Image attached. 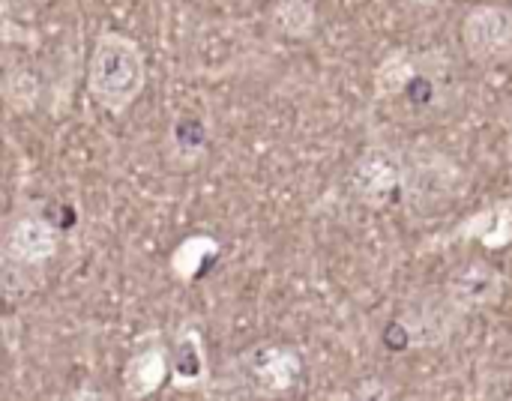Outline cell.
Segmentation results:
<instances>
[{
    "label": "cell",
    "instance_id": "obj_1",
    "mask_svg": "<svg viewBox=\"0 0 512 401\" xmlns=\"http://www.w3.org/2000/svg\"><path fill=\"white\" fill-rule=\"evenodd\" d=\"M456 69L441 51H390L375 72L378 99L399 102L411 114H441L453 102Z\"/></svg>",
    "mask_w": 512,
    "mask_h": 401
},
{
    "label": "cell",
    "instance_id": "obj_2",
    "mask_svg": "<svg viewBox=\"0 0 512 401\" xmlns=\"http://www.w3.org/2000/svg\"><path fill=\"white\" fill-rule=\"evenodd\" d=\"M147 84L144 48L117 30L99 33L87 63V93L99 108L120 117L126 114Z\"/></svg>",
    "mask_w": 512,
    "mask_h": 401
},
{
    "label": "cell",
    "instance_id": "obj_3",
    "mask_svg": "<svg viewBox=\"0 0 512 401\" xmlns=\"http://www.w3.org/2000/svg\"><path fill=\"white\" fill-rule=\"evenodd\" d=\"M465 312L450 300L444 288L414 297L384 330V342L393 351H426L441 348L459 330Z\"/></svg>",
    "mask_w": 512,
    "mask_h": 401
},
{
    "label": "cell",
    "instance_id": "obj_4",
    "mask_svg": "<svg viewBox=\"0 0 512 401\" xmlns=\"http://www.w3.org/2000/svg\"><path fill=\"white\" fill-rule=\"evenodd\" d=\"M402 162H405L402 201L420 216H429V213L450 207L465 189L462 168L441 150L414 147V150L402 153Z\"/></svg>",
    "mask_w": 512,
    "mask_h": 401
},
{
    "label": "cell",
    "instance_id": "obj_5",
    "mask_svg": "<svg viewBox=\"0 0 512 401\" xmlns=\"http://www.w3.org/2000/svg\"><path fill=\"white\" fill-rule=\"evenodd\" d=\"M348 186H351V195L372 210L393 207L396 201H402V189H405L402 153L384 144L366 147L348 174Z\"/></svg>",
    "mask_w": 512,
    "mask_h": 401
},
{
    "label": "cell",
    "instance_id": "obj_6",
    "mask_svg": "<svg viewBox=\"0 0 512 401\" xmlns=\"http://www.w3.org/2000/svg\"><path fill=\"white\" fill-rule=\"evenodd\" d=\"M462 48L477 66H498L512 60V9L480 3L462 18Z\"/></svg>",
    "mask_w": 512,
    "mask_h": 401
},
{
    "label": "cell",
    "instance_id": "obj_7",
    "mask_svg": "<svg viewBox=\"0 0 512 401\" xmlns=\"http://www.w3.org/2000/svg\"><path fill=\"white\" fill-rule=\"evenodd\" d=\"M57 228L42 216H18L3 231V258L18 270H39L57 255Z\"/></svg>",
    "mask_w": 512,
    "mask_h": 401
},
{
    "label": "cell",
    "instance_id": "obj_8",
    "mask_svg": "<svg viewBox=\"0 0 512 401\" xmlns=\"http://www.w3.org/2000/svg\"><path fill=\"white\" fill-rule=\"evenodd\" d=\"M246 378L270 396L279 393H291L303 375V360L294 348L279 345V342H258L255 348H249L240 360Z\"/></svg>",
    "mask_w": 512,
    "mask_h": 401
},
{
    "label": "cell",
    "instance_id": "obj_9",
    "mask_svg": "<svg viewBox=\"0 0 512 401\" xmlns=\"http://www.w3.org/2000/svg\"><path fill=\"white\" fill-rule=\"evenodd\" d=\"M504 288H507L504 273L498 267H492L489 261H468L444 285V291L450 294V300L465 315L483 312V309L495 306L504 297Z\"/></svg>",
    "mask_w": 512,
    "mask_h": 401
},
{
    "label": "cell",
    "instance_id": "obj_10",
    "mask_svg": "<svg viewBox=\"0 0 512 401\" xmlns=\"http://www.w3.org/2000/svg\"><path fill=\"white\" fill-rule=\"evenodd\" d=\"M447 240H471L480 243L483 249H507L512 243V195L507 201H498L468 219H462L447 237H441L438 243Z\"/></svg>",
    "mask_w": 512,
    "mask_h": 401
},
{
    "label": "cell",
    "instance_id": "obj_11",
    "mask_svg": "<svg viewBox=\"0 0 512 401\" xmlns=\"http://www.w3.org/2000/svg\"><path fill=\"white\" fill-rule=\"evenodd\" d=\"M165 381H171V348L162 342L141 345L129 357L126 372H123L126 396H132V399L153 396L165 387Z\"/></svg>",
    "mask_w": 512,
    "mask_h": 401
},
{
    "label": "cell",
    "instance_id": "obj_12",
    "mask_svg": "<svg viewBox=\"0 0 512 401\" xmlns=\"http://www.w3.org/2000/svg\"><path fill=\"white\" fill-rule=\"evenodd\" d=\"M210 375L207 366V351L198 327L186 324L177 330L171 342V384L177 390H198Z\"/></svg>",
    "mask_w": 512,
    "mask_h": 401
},
{
    "label": "cell",
    "instance_id": "obj_13",
    "mask_svg": "<svg viewBox=\"0 0 512 401\" xmlns=\"http://www.w3.org/2000/svg\"><path fill=\"white\" fill-rule=\"evenodd\" d=\"M270 27L285 39H309L318 27V9L312 0H276L270 9Z\"/></svg>",
    "mask_w": 512,
    "mask_h": 401
},
{
    "label": "cell",
    "instance_id": "obj_14",
    "mask_svg": "<svg viewBox=\"0 0 512 401\" xmlns=\"http://www.w3.org/2000/svg\"><path fill=\"white\" fill-rule=\"evenodd\" d=\"M216 255H219V243H216L213 237H207V234H195V237H186V240L171 252L168 267H171V273H174L180 282H192V279H198V276L207 270V264H210Z\"/></svg>",
    "mask_w": 512,
    "mask_h": 401
},
{
    "label": "cell",
    "instance_id": "obj_15",
    "mask_svg": "<svg viewBox=\"0 0 512 401\" xmlns=\"http://www.w3.org/2000/svg\"><path fill=\"white\" fill-rule=\"evenodd\" d=\"M3 93H6V102H9L12 111H21V114L33 111L36 102H39V78L24 66L9 69V75L3 81Z\"/></svg>",
    "mask_w": 512,
    "mask_h": 401
},
{
    "label": "cell",
    "instance_id": "obj_16",
    "mask_svg": "<svg viewBox=\"0 0 512 401\" xmlns=\"http://www.w3.org/2000/svg\"><path fill=\"white\" fill-rule=\"evenodd\" d=\"M207 147V126L198 117H180L171 129V150L186 162H195Z\"/></svg>",
    "mask_w": 512,
    "mask_h": 401
},
{
    "label": "cell",
    "instance_id": "obj_17",
    "mask_svg": "<svg viewBox=\"0 0 512 401\" xmlns=\"http://www.w3.org/2000/svg\"><path fill=\"white\" fill-rule=\"evenodd\" d=\"M405 3H411V6H435L438 0H405Z\"/></svg>",
    "mask_w": 512,
    "mask_h": 401
}]
</instances>
